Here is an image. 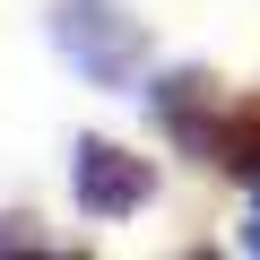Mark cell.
<instances>
[{
    "instance_id": "cell-6",
    "label": "cell",
    "mask_w": 260,
    "mask_h": 260,
    "mask_svg": "<svg viewBox=\"0 0 260 260\" xmlns=\"http://www.w3.org/2000/svg\"><path fill=\"white\" fill-rule=\"evenodd\" d=\"M243 243H251V251H260V217H251V234H243Z\"/></svg>"
},
{
    "instance_id": "cell-5",
    "label": "cell",
    "mask_w": 260,
    "mask_h": 260,
    "mask_svg": "<svg viewBox=\"0 0 260 260\" xmlns=\"http://www.w3.org/2000/svg\"><path fill=\"white\" fill-rule=\"evenodd\" d=\"M0 251H44V234H35V217H0Z\"/></svg>"
},
{
    "instance_id": "cell-3",
    "label": "cell",
    "mask_w": 260,
    "mask_h": 260,
    "mask_svg": "<svg viewBox=\"0 0 260 260\" xmlns=\"http://www.w3.org/2000/svg\"><path fill=\"white\" fill-rule=\"evenodd\" d=\"M225 104V87L208 78V70H174V78H156V95H148V113L165 121V139L174 148H191V156H208V139H217V113Z\"/></svg>"
},
{
    "instance_id": "cell-4",
    "label": "cell",
    "mask_w": 260,
    "mask_h": 260,
    "mask_svg": "<svg viewBox=\"0 0 260 260\" xmlns=\"http://www.w3.org/2000/svg\"><path fill=\"white\" fill-rule=\"evenodd\" d=\"M208 165H225L234 182H260V95H243V104H225V113H217Z\"/></svg>"
},
{
    "instance_id": "cell-2",
    "label": "cell",
    "mask_w": 260,
    "mask_h": 260,
    "mask_svg": "<svg viewBox=\"0 0 260 260\" xmlns=\"http://www.w3.org/2000/svg\"><path fill=\"white\" fill-rule=\"evenodd\" d=\"M70 191L87 217H139L156 200V165L148 156H130L113 139H78V165H70Z\"/></svg>"
},
{
    "instance_id": "cell-1",
    "label": "cell",
    "mask_w": 260,
    "mask_h": 260,
    "mask_svg": "<svg viewBox=\"0 0 260 260\" xmlns=\"http://www.w3.org/2000/svg\"><path fill=\"white\" fill-rule=\"evenodd\" d=\"M52 44H61L95 87H130L139 61H148L139 18H130V9H104V0H61V9H52Z\"/></svg>"
}]
</instances>
